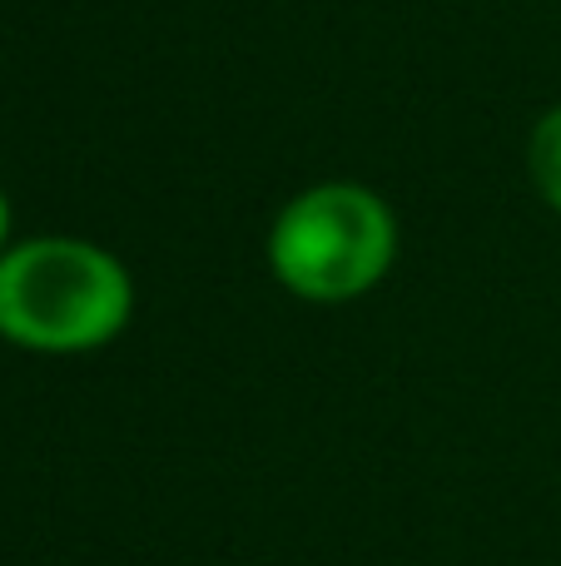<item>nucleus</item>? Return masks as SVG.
Returning a JSON list of instances; mask_svg holds the SVG:
<instances>
[{"label":"nucleus","mask_w":561,"mask_h":566,"mask_svg":"<svg viewBox=\"0 0 561 566\" xmlns=\"http://www.w3.org/2000/svg\"><path fill=\"white\" fill-rule=\"evenodd\" d=\"M527 165H532L537 195L561 214V105L547 109L532 125V145H527Z\"/></svg>","instance_id":"3"},{"label":"nucleus","mask_w":561,"mask_h":566,"mask_svg":"<svg viewBox=\"0 0 561 566\" xmlns=\"http://www.w3.org/2000/svg\"><path fill=\"white\" fill-rule=\"evenodd\" d=\"M6 234H10V205H6V195H0V254H6Z\"/></svg>","instance_id":"4"},{"label":"nucleus","mask_w":561,"mask_h":566,"mask_svg":"<svg viewBox=\"0 0 561 566\" xmlns=\"http://www.w3.org/2000/svg\"><path fill=\"white\" fill-rule=\"evenodd\" d=\"M135 283L85 239H30L0 254V338L35 353H85L129 323Z\"/></svg>","instance_id":"1"},{"label":"nucleus","mask_w":561,"mask_h":566,"mask_svg":"<svg viewBox=\"0 0 561 566\" xmlns=\"http://www.w3.org/2000/svg\"><path fill=\"white\" fill-rule=\"evenodd\" d=\"M398 224L363 185H314L284 205L268 234L278 283L308 303H348L393 269Z\"/></svg>","instance_id":"2"}]
</instances>
